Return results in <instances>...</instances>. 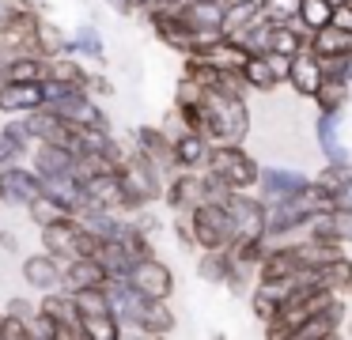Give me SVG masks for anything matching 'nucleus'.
I'll return each instance as SVG.
<instances>
[{"mask_svg": "<svg viewBox=\"0 0 352 340\" xmlns=\"http://www.w3.org/2000/svg\"><path fill=\"white\" fill-rule=\"evenodd\" d=\"M205 113H208V140L220 144H246L250 136V98H228L220 91L205 95Z\"/></svg>", "mask_w": 352, "mask_h": 340, "instance_id": "f257e3e1", "label": "nucleus"}, {"mask_svg": "<svg viewBox=\"0 0 352 340\" xmlns=\"http://www.w3.org/2000/svg\"><path fill=\"white\" fill-rule=\"evenodd\" d=\"M205 170H212L228 189H235V193H246V189H258L261 163L243 148V144H228V140H220V144H212V148H208V163H205Z\"/></svg>", "mask_w": 352, "mask_h": 340, "instance_id": "f03ea898", "label": "nucleus"}, {"mask_svg": "<svg viewBox=\"0 0 352 340\" xmlns=\"http://www.w3.org/2000/svg\"><path fill=\"white\" fill-rule=\"evenodd\" d=\"M190 223H193L197 249H228L231 242H235V219H231L228 204L201 201L197 208L190 212Z\"/></svg>", "mask_w": 352, "mask_h": 340, "instance_id": "7ed1b4c3", "label": "nucleus"}, {"mask_svg": "<svg viewBox=\"0 0 352 340\" xmlns=\"http://www.w3.org/2000/svg\"><path fill=\"white\" fill-rule=\"evenodd\" d=\"M107 299H110V314L122 325V340L140 337V317H144V306L152 299H144L129 280H107Z\"/></svg>", "mask_w": 352, "mask_h": 340, "instance_id": "20e7f679", "label": "nucleus"}, {"mask_svg": "<svg viewBox=\"0 0 352 340\" xmlns=\"http://www.w3.org/2000/svg\"><path fill=\"white\" fill-rule=\"evenodd\" d=\"M125 280H129L144 299H170V295H175V272H170V264L163 261L160 253L133 261V269Z\"/></svg>", "mask_w": 352, "mask_h": 340, "instance_id": "39448f33", "label": "nucleus"}, {"mask_svg": "<svg viewBox=\"0 0 352 340\" xmlns=\"http://www.w3.org/2000/svg\"><path fill=\"white\" fill-rule=\"evenodd\" d=\"M38 310H46L50 317L57 321V340H87L84 332V317H80L76 295L65 291V287H54L38 299Z\"/></svg>", "mask_w": 352, "mask_h": 340, "instance_id": "423d86ee", "label": "nucleus"}, {"mask_svg": "<svg viewBox=\"0 0 352 340\" xmlns=\"http://www.w3.org/2000/svg\"><path fill=\"white\" fill-rule=\"evenodd\" d=\"M307 181H311V174L299 170V166H276V163H269V166H261V174H258V196L265 204L288 201V196L303 193Z\"/></svg>", "mask_w": 352, "mask_h": 340, "instance_id": "0eeeda50", "label": "nucleus"}, {"mask_svg": "<svg viewBox=\"0 0 352 340\" xmlns=\"http://www.w3.org/2000/svg\"><path fill=\"white\" fill-rule=\"evenodd\" d=\"M34 196H42V178L31 170V166L16 163V166H4V170H0V204H8V208H27Z\"/></svg>", "mask_w": 352, "mask_h": 340, "instance_id": "6e6552de", "label": "nucleus"}, {"mask_svg": "<svg viewBox=\"0 0 352 340\" xmlns=\"http://www.w3.org/2000/svg\"><path fill=\"white\" fill-rule=\"evenodd\" d=\"M344 321H349V306H344V295H337L326 310L303 317V321L296 325V337L292 340H333L344 332Z\"/></svg>", "mask_w": 352, "mask_h": 340, "instance_id": "1a4fd4ad", "label": "nucleus"}, {"mask_svg": "<svg viewBox=\"0 0 352 340\" xmlns=\"http://www.w3.org/2000/svg\"><path fill=\"white\" fill-rule=\"evenodd\" d=\"M160 201L170 212H193L205 201V178H201V170H175L167 178V185H163Z\"/></svg>", "mask_w": 352, "mask_h": 340, "instance_id": "9d476101", "label": "nucleus"}, {"mask_svg": "<svg viewBox=\"0 0 352 340\" xmlns=\"http://www.w3.org/2000/svg\"><path fill=\"white\" fill-rule=\"evenodd\" d=\"M228 212H231V219H235V238H261V234H265V201L254 196V189L231 193Z\"/></svg>", "mask_w": 352, "mask_h": 340, "instance_id": "9b49d317", "label": "nucleus"}, {"mask_svg": "<svg viewBox=\"0 0 352 340\" xmlns=\"http://www.w3.org/2000/svg\"><path fill=\"white\" fill-rule=\"evenodd\" d=\"M19 272H23V284L31 287V291H38V295L61 287V257H54L50 249H34V253H27L23 264H19Z\"/></svg>", "mask_w": 352, "mask_h": 340, "instance_id": "f8f14e48", "label": "nucleus"}, {"mask_svg": "<svg viewBox=\"0 0 352 340\" xmlns=\"http://www.w3.org/2000/svg\"><path fill=\"white\" fill-rule=\"evenodd\" d=\"M133 151L152 159L163 174H175V140H170L160 125H140L137 133H133Z\"/></svg>", "mask_w": 352, "mask_h": 340, "instance_id": "ddd939ff", "label": "nucleus"}, {"mask_svg": "<svg viewBox=\"0 0 352 340\" xmlns=\"http://www.w3.org/2000/svg\"><path fill=\"white\" fill-rule=\"evenodd\" d=\"M42 106V80H8L0 83V113L19 117V113Z\"/></svg>", "mask_w": 352, "mask_h": 340, "instance_id": "4468645a", "label": "nucleus"}, {"mask_svg": "<svg viewBox=\"0 0 352 340\" xmlns=\"http://www.w3.org/2000/svg\"><path fill=\"white\" fill-rule=\"evenodd\" d=\"M107 280H110V276L102 272V264L95 261L91 253H84V257H69V261H61V287H65V291L102 287Z\"/></svg>", "mask_w": 352, "mask_h": 340, "instance_id": "2eb2a0df", "label": "nucleus"}, {"mask_svg": "<svg viewBox=\"0 0 352 340\" xmlns=\"http://www.w3.org/2000/svg\"><path fill=\"white\" fill-rule=\"evenodd\" d=\"M27 159H31V170L38 178H57V174H72L76 151L65 148V144H34Z\"/></svg>", "mask_w": 352, "mask_h": 340, "instance_id": "dca6fc26", "label": "nucleus"}, {"mask_svg": "<svg viewBox=\"0 0 352 340\" xmlns=\"http://www.w3.org/2000/svg\"><path fill=\"white\" fill-rule=\"evenodd\" d=\"M284 83H288L292 91H296V98H311V95H314V87L322 83V65H318V57H314V53L307 49V45L296 53V57H292Z\"/></svg>", "mask_w": 352, "mask_h": 340, "instance_id": "f3484780", "label": "nucleus"}, {"mask_svg": "<svg viewBox=\"0 0 352 340\" xmlns=\"http://www.w3.org/2000/svg\"><path fill=\"white\" fill-rule=\"evenodd\" d=\"M31 53H38V57H46V60L61 57V53H69V34H65L54 19L38 15L34 27H31Z\"/></svg>", "mask_w": 352, "mask_h": 340, "instance_id": "a211bd4d", "label": "nucleus"}, {"mask_svg": "<svg viewBox=\"0 0 352 340\" xmlns=\"http://www.w3.org/2000/svg\"><path fill=\"white\" fill-rule=\"evenodd\" d=\"M341 117H344V113H318V121H314L318 148H322V155H326V163H341V159H352L349 148H344V136H341Z\"/></svg>", "mask_w": 352, "mask_h": 340, "instance_id": "6ab92c4d", "label": "nucleus"}, {"mask_svg": "<svg viewBox=\"0 0 352 340\" xmlns=\"http://www.w3.org/2000/svg\"><path fill=\"white\" fill-rule=\"evenodd\" d=\"M208 148H212V140L186 128L182 136H175V170H205Z\"/></svg>", "mask_w": 352, "mask_h": 340, "instance_id": "aec40b11", "label": "nucleus"}, {"mask_svg": "<svg viewBox=\"0 0 352 340\" xmlns=\"http://www.w3.org/2000/svg\"><path fill=\"white\" fill-rule=\"evenodd\" d=\"M318 113H344L352 102V87L344 80H333V76H322V83L314 87V95L307 98Z\"/></svg>", "mask_w": 352, "mask_h": 340, "instance_id": "412c9836", "label": "nucleus"}, {"mask_svg": "<svg viewBox=\"0 0 352 340\" xmlns=\"http://www.w3.org/2000/svg\"><path fill=\"white\" fill-rule=\"evenodd\" d=\"M91 257L102 264V272H107L110 280H125L133 269V257H129V249L122 246V238H99L91 249Z\"/></svg>", "mask_w": 352, "mask_h": 340, "instance_id": "4be33fe9", "label": "nucleus"}, {"mask_svg": "<svg viewBox=\"0 0 352 340\" xmlns=\"http://www.w3.org/2000/svg\"><path fill=\"white\" fill-rule=\"evenodd\" d=\"M178 329V314L170 306V299H152L144 306V317H140V337H170Z\"/></svg>", "mask_w": 352, "mask_h": 340, "instance_id": "5701e85b", "label": "nucleus"}, {"mask_svg": "<svg viewBox=\"0 0 352 340\" xmlns=\"http://www.w3.org/2000/svg\"><path fill=\"white\" fill-rule=\"evenodd\" d=\"M239 72H243L250 95H273V91L280 87V80L273 76V65H269L265 53H250V57L243 60V68H239Z\"/></svg>", "mask_w": 352, "mask_h": 340, "instance_id": "b1692460", "label": "nucleus"}, {"mask_svg": "<svg viewBox=\"0 0 352 340\" xmlns=\"http://www.w3.org/2000/svg\"><path fill=\"white\" fill-rule=\"evenodd\" d=\"M314 280H318L322 287H329V291H337V295H349L352 291V257L337 253L333 261L318 264V269H314Z\"/></svg>", "mask_w": 352, "mask_h": 340, "instance_id": "393cba45", "label": "nucleus"}, {"mask_svg": "<svg viewBox=\"0 0 352 340\" xmlns=\"http://www.w3.org/2000/svg\"><path fill=\"white\" fill-rule=\"evenodd\" d=\"M307 38H311V34H307L296 19H292V23H273V34H269V53H276V57H296V53L307 45Z\"/></svg>", "mask_w": 352, "mask_h": 340, "instance_id": "a878e982", "label": "nucleus"}, {"mask_svg": "<svg viewBox=\"0 0 352 340\" xmlns=\"http://www.w3.org/2000/svg\"><path fill=\"white\" fill-rule=\"evenodd\" d=\"M69 53H76V57H91L95 65H102V57H107V42H102L99 27H91V23H80L76 30L69 34Z\"/></svg>", "mask_w": 352, "mask_h": 340, "instance_id": "bb28decb", "label": "nucleus"}, {"mask_svg": "<svg viewBox=\"0 0 352 340\" xmlns=\"http://www.w3.org/2000/svg\"><path fill=\"white\" fill-rule=\"evenodd\" d=\"M197 276L205 284H228L231 276V257L228 249H197Z\"/></svg>", "mask_w": 352, "mask_h": 340, "instance_id": "cd10ccee", "label": "nucleus"}, {"mask_svg": "<svg viewBox=\"0 0 352 340\" xmlns=\"http://www.w3.org/2000/svg\"><path fill=\"white\" fill-rule=\"evenodd\" d=\"M296 23L307 34H314V30H322L326 23H333V4H329V0H299Z\"/></svg>", "mask_w": 352, "mask_h": 340, "instance_id": "c85d7f7f", "label": "nucleus"}, {"mask_svg": "<svg viewBox=\"0 0 352 340\" xmlns=\"http://www.w3.org/2000/svg\"><path fill=\"white\" fill-rule=\"evenodd\" d=\"M122 246L129 249V257L133 261H140V257H152L155 253V242H152V234L144 231V227L137 223V219H125V227H122Z\"/></svg>", "mask_w": 352, "mask_h": 340, "instance_id": "c756f323", "label": "nucleus"}, {"mask_svg": "<svg viewBox=\"0 0 352 340\" xmlns=\"http://www.w3.org/2000/svg\"><path fill=\"white\" fill-rule=\"evenodd\" d=\"M50 76L84 87L87 83V65H84V57H76V53H61V57H50Z\"/></svg>", "mask_w": 352, "mask_h": 340, "instance_id": "7c9ffc66", "label": "nucleus"}, {"mask_svg": "<svg viewBox=\"0 0 352 340\" xmlns=\"http://www.w3.org/2000/svg\"><path fill=\"white\" fill-rule=\"evenodd\" d=\"M23 212H27V216H31V223H34V227H46V223H57V219H61V216H72V212L65 208V204H57V201H54V196H50V193L34 196V201L27 204Z\"/></svg>", "mask_w": 352, "mask_h": 340, "instance_id": "2f4dec72", "label": "nucleus"}, {"mask_svg": "<svg viewBox=\"0 0 352 340\" xmlns=\"http://www.w3.org/2000/svg\"><path fill=\"white\" fill-rule=\"evenodd\" d=\"M76 295V306L80 317H95V314H110V299H107V284L102 287H84V291H72Z\"/></svg>", "mask_w": 352, "mask_h": 340, "instance_id": "473e14b6", "label": "nucleus"}, {"mask_svg": "<svg viewBox=\"0 0 352 340\" xmlns=\"http://www.w3.org/2000/svg\"><path fill=\"white\" fill-rule=\"evenodd\" d=\"M84 332H87V340H122V325H118L114 314L84 317Z\"/></svg>", "mask_w": 352, "mask_h": 340, "instance_id": "72a5a7b5", "label": "nucleus"}, {"mask_svg": "<svg viewBox=\"0 0 352 340\" xmlns=\"http://www.w3.org/2000/svg\"><path fill=\"white\" fill-rule=\"evenodd\" d=\"M208 95V87L201 80H193V76H182L175 87V106H201Z\"/></svg>", "mask_w": 352, "mask_h": 340, "instance_id": "f704fd0d", "label": "nucleus"}, {"mask_svg": "<svg viewBox=\"0 0 352 340\" xmlns=\"http://www.w3.org/2000/svg\"><path fill=\"white\" fill-rule=\"evenodd\" d=\"M258 8L269 23H292L299 15V0H258Z\"/></svg>", "mask_w": 352, "mask_h": 340, "instance_id": "c9c22d12", "label": "nucleus"}, {"mask_svg": "<svg viewBox=\"0 0 352 340\" xmlns=\"http://www.w3.org/2000/svg\"><path fill=\"white\" fill-rule=\"evenodd\" d=\"M27 325H31V340H57V321L46 310H34V314L27 317Z\"/></svg>", "mask_w": 352, "mask_h": 340, "instance_id": "e433bc0d", "label": "nucleus"}, {"mask_svg": "<svg viewBox=\"0 0 352 340\" xmlns=\"http://www.w3.org/2000/svg\"><path fill=\"white\" fill-rule=\"evenodd\" d=\"M329 219H333V242H341L349 249L352 246V208H333Z\"/></svg>", "mask_w": 352, "mask_h": 340, "instance_id": "4c0bfd02", "label": "nucleus"}, {"mask_svg": "<svg viewBox=\"0 0 352 340\" xmlns=\"http://www.w3.org/2000/svg\"><path fill=\"white\" fill-rule=\"evenodd\" d=\"M0 340H31V325L16 314H0Z\"/></svg>", "mask_w": 352, "mask_h": 340, "instance_id": "58836bf2", "label": "nucleus"}, {"mask_svg": "<svg viewBox=\"0 0 352 340\" xmlns=\"http://www.w3.org/2000/svg\"><path fill=\"white\" fill-rule=\"evenodd\" d=\"M175 238L182 249H197V238H193V223H190V212H175Z\"/></svg>", "mask_w": 352, "mask_h": 340, "instance_id": "ea45409f", "label": "nucleus"}, {"mask_svg": "<svg viewBox=\"0 0 352 340\" xmlns=\"http://www.w3.org/2000/svg\"><path fill=\"white\" fill-rule=\"evenodd\" d=\"M160 128H163V133L170 136V140H175V136H182V133H186V121H182V113H178V106H170V110L163 113Z\"/></svg>", "mask_w": 352, "mask_h": 340, "instance_id": "a19ab883", "label": "nucleus"}, {"mask_svg": "<svg viewBox=\"0 0 352 340\" xmlns=\"http://www.w3.org/2000/svg\"><path fill=\"white\" fill-rule=\"evenodd\" d=\"M34 310H38V302H31V299H23V295H16V299H8V306H4V314H16V317H31Z\"/></svg>", "mask_w": 352, "mask_h": 340, "instance_id": "79ce46f5", "label": "nucleus"}, {"mask_svg": "<svg viewBox=\"0 0 352 340\" xmlns=\"http://www.w3.org/2000/svg\"><path fill=\"white\" fill-rule=\"evenodd\" d=\"M84 87L91 91L95 98H99V95H114V83H110L102 72H87V83H84Z\"/></svg>", "mask_w": 352, "mask_h": 340, "instance_id": "37998d69", "label": "nucleus"}, {"mask_svg": "<svg viewBox=\"0 0 352 340\" xmlns=\"http://www.w3.org/2000/svg\"><path fill=\"white\" fill-rule=\"evenodd\" d=\"M0 249L4 253H19V234L8 231V227H0Z\"/></svg>", "mask_w": 352, "mask_h": 340, "instance_id": "c03bdc74", "label": "nucleus"}, {"mask_svg": "<svg viewBox=\"0 0 352 340\" xmlns=\"http://www.w3.org/2000/svg\"><path fill=\"white\" fill-rule=\"evenodd\" d=\"M333 27H341V30H352V4H341V8H333Z\"/></svg>", "mask_w": 352, "mask_h": 340, "instance_id": "a18cd8bd", "label": "nucleus"}, {"mask_svg": "<svg viewBox=\"0 0 352 340\" xmlns=\"http://www.w3.org/2000/svg\"><path fill=\"white\" fill-rule=\"evenodd\" d=\"M102 4H107V8H114L118 15H125V0H102Z\"/></svg>", "mask_w": 352, "mask_h": 340, "instance_id": "49530a36", "label": "nucleus"}, {"mask_svg": "<svg viewBox=\"0 0 352 340\" xmlns=\"http://www.w3.org/2000/svg\"><path fill=\"white\" fill-rule=\"evenodd\" d=\"M155 4H182V0H155Z\"/></svg>", "mask_w": 352, "mask_h": 340, "instance_id": "de8ad7c7", "label": "nucleus"}, {"mask_svg": "<svg viewBox=\"0 0 352 340\" xmlns=\"http://www.w3.org/2000/svg\"><path fill=\"white\" fill-rule=\"evenodd\" d=\"M329 4H333V8H341V4H349V0H329Z\"/></svg>", "mask_w": 352, "mask_h": 340, "instance_id": "09e8293b", "label": "nucleus"}, {"mask_svg": "<svg viewBox=\"0 0 352 340\" xmlns=\"http://www.w3.org/2000/svg\"><path fill=\"white\" fill-rule=\"evenodd\" d=\"M349 332H352V317H349Z\"/></svg>", "mask_w": 352, "mask_h": 340, "instance_id": "8fccbe9b", "label": "nucleus"}, {"mask_svg": "<svg viewBox=\"0 0 352 340\" xmlns=\"http://www.w3.org/2000/svg\"><path fill=\"white\" fill-rule=\"evenodd\" d=\"M216 4H220V0H216Z\"/></svg>", "mask_w": 352, "mask_h": 340, "instance_id": "3c124183", "label": "nucleus"}]
</instances>
